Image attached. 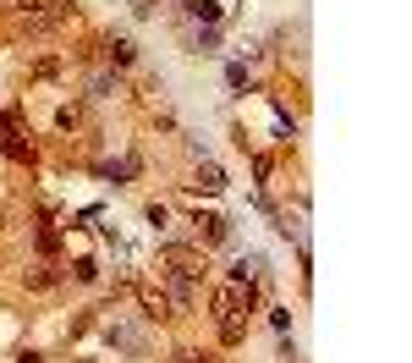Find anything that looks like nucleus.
Segmentation results:
<instances>
[{
  "instance_id": "nucleus-1",
  "label": "nucleus",
  "mask_w": 412,
  "mask_h": 363,
  "mask_svg": "<svg viewBox=\"0 0 412 363\" xmlns=\"http://www.w3.org/2000/svg\"><path fill=\"white\" fill-rule=\"evenodd\" d=\"M22 17H28V28H61V22H72V6L66 0H22Z\"/></svg>"
},
{
  "instance_id": "nucleus-2",
  "label": "nucleus",
  "mask_w": 412,
  "mask_h": 363,
  "mask_svg": "<svg viewBox=\"0 0 412 363\" xmlns=\"http://www.w3.org/2000/svg\"><path fill=\"white\" fill-rule=\"evenodd\" d=\"M160 259H165V264H170V270H176L182 281H198V276L209 270L198 248H176V242H170V248H160Z\"/></svg>"
},
{
  "instance_id": "nucleus-3",
  "label": "nucleus",
  "mask_w": 412,
  "mask_h": 363,
  "mask_svg": "<svg viewBox=\"0 0 412 363\" xmlns=\"http://www.w3.org/2000/svg\"><path fill=\"white\" fill-rule=\"evenodd\" d=\"M193 226H198V242H209V248H215V242H226V232H231L220 215H198Z\"/></svg>"
},
{
  "instance_id": "nucleus-4",
  "label": "nucleus",
  "mask_w": 412,
  "mask_h": 363,
  "mask_svg": "<svg viewBox=\"0 0 412 363\" xmlns=\"http://www.w3.org/2000/svg\"><path fill=\"white\" fill-rule=\"evenodd\" d=\"M138 303H143V314H148V320H165V314H170V298H160L154 286H143V292H138Z\"/></svg>"
},
{
  "instance_id": "nucleus-5",
  "label": "nucleus",
  "mask_w": 412,
  "mask_h": 363,
  "mask_svg": "<svg viewBox=\"0 0 412 363\" xmlns=\"http://www.w3.org/2000/svg\"><path fill=\"white\" fill-rule=\"evenodd\" d=\"M193 188H204V193H220V188H226V171H220V166H198V182H193Z\"/></svg>"
},
{
  "instance_id": "nucleus-6",
  "label": "nucleus",
  "mask_w": 412,
  "mask_h": 363,
  "mask_svg": "<svg viewBox=\"0 0 412 363\" xmlns=\"http://www.w3.org/2000/svg\"><path fill=\"white\" fill-rule=\"evenodd\" d=\"M110 61L132 66V61H138V44H132V39H110Z\"/></svg>"
},
{
  "instance_id": "nucleus-7",
  "label": "nucleus",
  "mask_w": 412,
  "mask_h": 363,
  "mask_svg": "<svg viewBox=\"0 0 412 363\" xmlns=\"http://www.w3.org/2000/svg\"><path fill=\"white\" fill-rule=\"evenodd\" d=\"M193 17L198 22H220V6H215V0H193Z\"/></svg>"
},
{
  "instance_id": "nucleus-8",
  "label": "nucleus",
  "mask_w": 412,
  "mask_h": 363,
  "mask_svg": "<svg viewBox=\"0 0 412 363\" xmlns=\"http://www.w3.org/2000/svg\"><path fill=\"white\" fill-rule=\"evenodd\" d=\"M0 132H6V138H22V116L17 110H0Z\"/></svg>"
},
{
  "instance_id": "nucleus-9",
  "label": "nucleus",
  "mask_w": 412,
  "mask_h": 363,
  "mask_svg": "<svg viewBox=\"0 0 412 363\" xmlns=\"http://www.w3.org/2000/svg\"><path fill=\"white\" fill-rule=\"evenodd\" d=\"M6 154H11V160H33V143H28V132H22V138H11V143H6Z\"/></svg>"
},
{
  "instance_id": "nucleus-10",
  "label": "nucleus",
  "mask_w": 412,
  "mask_h": 363,
  "mask_svg": "<svg viewBox=\"0 0 412 363\" xmlns=\"http://www.w3.org/2000/svg\"><path fill=\"white\" fill-rule=\"evenodd\" d=\"M39 248H44V254H55V248H61V237H55V226H39Z\"/></svg>"
},
{
  "instance_id": "nucleus-11",
  "label": "nucleus",
  "mask_w": 412,
  "mask_h": 363,
  "mask_svg": "<svg viewBox=\"0 0 412 363\" xmlns=\"http://www.w3.org/2000/svg\"><path fill=\"white\" fill-rule=\"evenodd\" d=\"M72 276H77V281H94L99 270H94V259H77V264H72Z\"/></svg>"
},
{
  "instance_id": "nucleus-12",
  "label": "nucleus",
  "mask_w": 412,
  "mask_h": 363,
  "mask_svg": "<svg viewBox=\"0 0 412 363\" xmlns=\"http://www.w3.org/2000/svg\"><path fill=\"white\" fill-rule=\"evenodd\" d=\"M226 83L231 88H247V66H226Z\"/></svg>"
},
{
  "instance_id": "nucleus-13",
  "label": "nucleus",
  "mask_w": 412,
  "mask_h": 363,
  "mask_svg": "<svg viewBox=\"0 0 412 363\" xmlns=\"http://www.w3.org/2000/svg\"><path fill=\"white\" fill-rule=\"evenodd\" d=\"M182 363H220L215 352H182Z\"/></svg>"
}]
</instances>
